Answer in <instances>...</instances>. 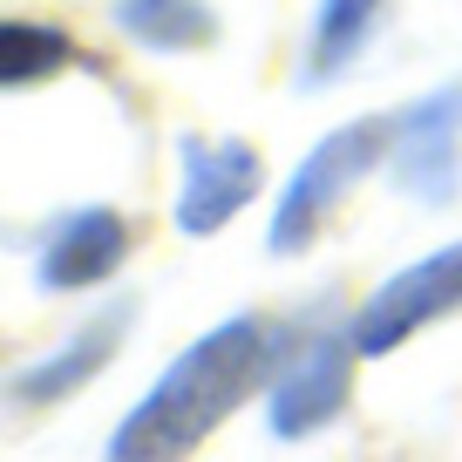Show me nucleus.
Segmentation results:
<instances>
[{
  "mask_svg": "<svg viewBox=\"0 0 462 462\" xmlns=\"http://www.w3.org/2000/svg\"><path fill=\"white\" fill-rule=\"evenodd\" d=\"M265 361H273V340H265L259 319H225L204 340H190L163 381L143 394V402L123 415V429L109 435V456L102 462H184L231 408L245 402L265 381Z\"/></svg>",
  "mask_w": 462,
  "mask_h": 462,
  "instance_id": "1",
  "label": "nucleus"
},
{
  "mask_svg": "<svg viewBox=\"0 0 462 462\" xmlns=\"http://www.w3.org/2000/svg\"><path fill=\"white\" fill-rule=\"evenodd\" d=\"M381 150H394V123H381V116H361V123H340L333 136H319V143L306 150V163L286 177V190H279L265 245L273 252H306L313 231L327 225V211L381 163Z\"/></svg>",
  "mask_w": 462,
  "mask_h": 462,
  "instance_id": "2",
  "label": "nucleus"
},
{
  "mask_svg": "<svg viewBox=\"0 0 462 462\" xmlns=\"http://www.w3.org/2000/svg\"><path fill=\"white\" fill-rule=\"evenodd\" d=\"M462 306V245H442L429 259H415L408 273H394L374 300L354 313V346L361 354H394L408 333H421L429 319Z\"/></svg>",
  "mask_w": 462,
  "mask_h": 462,
  "instance_id": "3",
  "label": "nucleus"
},
{
  "mask_svg": "<svg viewBox=\"0 0 462 462\" xmlns=\"http://www.w3.org/2000/svg\"><path fill=\"white\" fill-rule=\"evenodd\" d=\"M394 177H402L415 198L442 204L462 177V82L421 96L408 116H394Z\"/></svg>",
  "mask_w": 462,
  "mask_h": 462,
  "instance_id": "4",
  "label": "nucleus"
},
{
  "mask_svg": "<svg viewBox=\"0 0 462 462\" xmlns=\"http://www.w3.org/2000/svg\"><path fill=\"white\" fill-rule=\"evenodd\" d=\"M177 157H184L177 225H184L190 238L225 231L231 217L259 198V177H265V171H259V157H252L245 143H198V136H184V143H177Z\"/></svg>",
  "mask_w": 462,
  "mask_h": 462,
  "instance_id": "5",
  "label": "nucleus"
},
{
  "mask_svg": "<svg viewBox=\"0 0 462 462\" xmlns=\"http://www.w3.org/2000/svg\"><path fill=\"white\" fill-rule=\"evenodd\" d=\"M354 333L346 340H313V346H300L292 354V367L273 381V435H313L319 421H333L340 415V402H346V381H354Z\"/></svg>",
  "mask_w": 462,
  "mask_h": 462,
  "instance_id": "6",
  "label": "nucleus"
},
{
  "mask_svg": "<svg viewBox=\"0 0 462 462\" xmlns=\"http://www.w3.org/2000/svg\"><path fill=\"white\" fill-rule=\"evenodd\" d=\"M123 245L130 231L123 217L88 204V211H69L55 231H48V252H42V286L48 292H82V286H102V279L123 265Z\"/></svg>",
  "mask_w": 462,
  "mask_h": 462,
  "instance_id": "7",
  "label": "nucleus"
},
{
  "mask_svg": "<svg viewBox=\"0 0 462 462\" xmlns=\"http://www.w3.org/2000/svg\"><path fill=\"white\" fill-rule=\"evenodd\" d=\"M123 327H130V313H109V319H96V327H82L61 354H48L42 367H28V374L14 381V394H21V402H61V394H75V388H82V381L116 354Z\"/></svg>",
  "mask_w": 462,
  "mask_h": 462,
  "instance_id": "8",
  "label": "nucleus"
},
{
  "mask_svg": "<svg viewBox=\"0 0 462 462\" xmlns=\"http://www.w3.org/2000/svg\"><path fill=\"white\" fill-rule=\"evenodd\" d=\"M109 14L123 34H136L143 48H171V55H190V48L217 42V14L204 0H116Z\"/></svg>",
  "mask_w": 462,
  "mask_h": 462,
  "instance_id": "9",
  "label": "nucleus"
},
{
  "mask_svg": "<svg viewBox=\"0 0 462 462\" xmlns=\"http://www.w3.org/2000/svg\"><path fill=\"white\" fill-rule=\"evenodd\" d=\"M374 14H381V0H319L313 7V34H306V61H300L306 82H333L346 61L361 55Z\"/></svg>",
  "mask_w": 462,
  "mask_h": 462,
  "instance_id": "10",
  "label": "nucleus"
},
{
  "mask_svg": "<svg viewBox=\"0 0 462 462\" xmlns=\"http://www.w3.org/2000/svg\"><path fill=\"white\" fill-rule=\"evenodd\" d=\"M61 61H69V34L61 28H34V21H7V28H0V82L7 88L42 82Z\"/></svg>",
  "mask_w": 462,
  "mask_h": 462,
  "instance_id": "11",
  "label": "nucleus"
}]
</instances>
